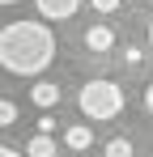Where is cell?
<instances>
[{
    "label": "cell",
    "instance_id": "6da1fadb",
    "mask_svg": "<svg viewBox=\"0 0 153 157\" xmlns=\"http://www.w3.org/2000/svg\"><path fill=\"white\" fill-rule=\"evenodd\" d=\"M55 59V34L43 21H9L0 30V64L13 77H38Z\"/></svg>",
    "mask_w": 153,
    "mask_h": 157
},
{
    "label": "cell",
    "instance_id": "7a4b0ae2",
    "mask_svg": "<svg viewBox=\"0 0 153 157\" xmlns=\"http://www.w3.org/2000/svg\"><path fill=\"white\" fill-rule=\"evenodd\" d=\"M76 102H81V110L89 119H115L124 110V89L115 81H85L81 94H76Z\"/></svg>",
    "mask_w": 153,
    "mask_h": 157
},
{
    "label": "cell",
    "instance_id": "3957f363",
    "mask_svg": "<svg viewBox=\"0 0 153 157\" xmlns=\"http://www.w3.org/2000/svg\"><path fill=\"white\" fill-rule=\"evenodd\" d=\"M34 4H38V13L47 21H64V17H73L81 9V0H34Z\"/></svg>",
    "mask_w": 153,
    "mask_h": 157
},
{
    "label": "cell",
    "instance_id": "277c9868",
    "mask_svg": "<svg viewBox=\"0 0 153 157\" xmlns=\"http://www.w3.org/2000/svg\"><path fill=\"white\" fill-rule=\"evenodd\" d=\"M85 47H89V51H98V55H106L111 47H115V30H111V26H89Z\"/></svg>",
    "mask_w": 153,
    "mask_h": 157
},
{
    "label": "cell",
    "instance_id": "5b68a950",
    "mask_svg": "<svg viewBox=\"0 0 153 157\" xmlns=\"http://www.w3.org/2000/svg\"><path fill=\"white\" fill-rule=\"evenodd\" d=\"M30 102L43 106V110H51V106L60 102V85H55V81H38V85L30 89Z\"/></svg>",
    "mask_w": 153,
    "mask_h": 157
},
{
    "label": "cell",
    "instance_id": "8992f818",
    "mask_svg": "<svg viewBox=\"0 0 153 157\" xmlns=\"http://www.w3.org/2000/svg\"><path fill=\"white\" fill-rule=\"evenodd\" d=\"M64 144L68 149H76V153H85L89 144H94V132L81 128V123H68V132H64Z\"/></svg>",
    "mask_w": 153,
    "mask_h": 157
},
{
    "label": "cell",
    "instance_id": "52a82bcc",
    "mask_svg": "<svg viewBox=\"0 0 153 157\" xmlns=\"http://www.w3.org/2000/svg\"><path fill=\"white\" fill-rule=\"evenodd\" d=\"M55 153H60V144H55L51 136H38V132H34L30 144H26V157H55Z\"/></svg>",
    "mask_w": 153,
    "mask_h": 157
},
{
    "label": "cell",
    "instance_id": "ba28073f",
    "mask_svg": "<svg viewBox=\"0 0 153 157\" xmlns=\"http://www.w3.org/2000/svg\"><path fill=\"white\" fill-rule=\"evenodd\" d=\"M102 157H132V144H128L124 136H115V140H106V149H102Z\"/></svg>",
    "mask_w": 153,
    "mask_h": 157
},
{
    "label": "cell",
    "instance_id": "9c48e42d",
    "mask_svg": "<svg viewBox=\"0 0 153 157\" xmlns=\"http://www.w3.org/2000/svg\"><path fill=\"white\" fill-rule=\"evenodd\" d=\"M13 119H17V106H13V102H9V98H4V102H0V123L9 128Z\"/></svg>",
    "mask_w": 153,
    "mask_h": 157
},
{
    "label": "cell",
    "instance_id": "30bf717a",
    "mask_svg": "<svg viewBox=\"0 0 153 157\" xmlns=\"http://www.w3.org/2000/svg\"><path fill=\"white\" fill-rule=\"evenodd\" d=\"M124 64H128V68H136V64H145V55H140V47H128V51H124Z\"/></svg>",
    "mask_w": 153,
    "mask_h": 157
},
{
    "label": "cell",
    "instance_id": "8fae6325",
    "mask_svg": "<svg viewBox=\"0 0 153 157\" xmlns=\"http://www.w3.org/2000/svg\"><path fill=\"white\" fill-rule=\"evenodd\" d=\"M60 128V123H55V119H51V115H43V119H38V136H51V132Z\"/></svg>",
    "mask_w": 153,
    "mask_h": 157
},
{
    "label": "cell",
    "instance_id": "7c38bea8",
    "mask_svg": "<svg viewBox=\"0 0 153 157\" xmlns=\"http://www.w3.org/2000/svg\"><path fill=\"white\" fill-rule=\"evenodd\" d=\"M89 4H94L98 13H115V9H119V0H89Z\"/></svg>",
    "mask_w": 153,
    "mask_h": 157
},
{
    "label": "cell",
    "instance_id": "4fadbf2b",
    "mask_svg": "<svg viewBox=\"0 0 153 157\" xmlns=\"http://www.w3.org/2000/svg\"><path fill=\"white\" fill-rule=\"evenodd\" d=\"M0 157H22V153H17L13 144H4V149H0Z\"/></svg>",
    "mask_w": 153,
    "mask_h": 157
},
{
    "label": "cell",
    "instance_id": "5bb4252c",
    "mask_svg": "<svg viewBox=\"0 0 153 157\" xmlns=\"http://www.w3.org/2000/svg\"><path fill=\"white\" fill-rule=\"evenodd\" d=\"M145 106L153 110V81H149V89H145Z\"/></svg>",
    "mask_w": 153,
    "mask_h": 157
},
{
    "label": "cell",
    "instance_id": "9a60e30c",
    "mask_svg": "<svg viewBox=\"0 0 153 157\" xmlns=\"http://www.w3.org/2000/svg\"><path fill=\"white\" fill-rule=\"evenodd\" d=\"M149 51H153V17H149Z\"/></svg>",
    "mask_w": 153,
    "mask_h": 157
},
{
    "label": "cell",
    "instance_id": "2e32d148",
    "mask_svg": "<svg viewBox=\"0 0 153 157\" xmlns=\"http://www.w3.org/2000/svg\"><path fill=\"white\" fill-rule=\"evenodd\" d=\"M0 4H17V0H0Z\"/></svg>",
    "mask_w": 153,
    "mask_h": 157
},
{
    "label": "cell",
    "instance_id": "e0dca14e",
    "mask_svg": "<svg viewBox=\"0 0 153 157\" xmlns=\"http://www.w3.org/2000/svg\"><path fill=\"white\" fill-rule=\"evenodd\" d=\"M149 157H153V153H149Z\"/></svg>",
    "mask_w": 153,
    "mask_h": 157
}]
</instances>
